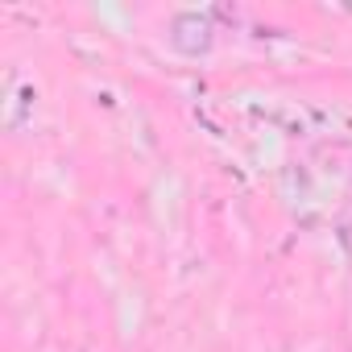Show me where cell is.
<instances>
[{
    "instance_id": "cell-1",
    "label": "cell",
    "mask_w": 352,
    "mask_h": 352,
    "mask_svg": "<svg viewBox=\"0 0 352 352\" xmlns=\"http://www.w3.org/2000/svg\"><path fill=\"white\" fill-rule=\"evenodd\" d=\"M212 42H216V25H212L208 13H179L170 21V46L179 54H187V58L208 54Z\"/></svg>"
}]
</instances>
